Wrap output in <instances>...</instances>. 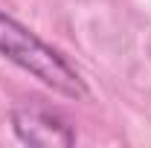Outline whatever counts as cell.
Returning a JSON list of instances; mask_svg holds the SVG:
<instances>
[{
  "label": "cell",
  "mask_w": 151,
  "mask_h": 148,
  "mask_svg": "<svg viewBox=\"0 0 151 148\" xmlns=\"http://www.w3.org/2000/svg\"><path fill=\"white\" fill-rule=\"evenodd\" d=\"M0 55L61 96H70V99L87 96V84L76 73L73 64L6 12H0Z\"/></svg>",
  "instance_id": "cell-1"
},
{
  "label": "cell",
  "mask_w": 151,
  "mask_h": 148,
  "mask_svg": "<svg viewBox=\"0 0 151 148\" xmlns=\"http://www.w3.org/2000/svg\"><path fill=\"white\" fill-rule=\"evenodd\" d=\"M12 128L20 142L26 145H73L76 131L64 122L58 113L44 108H15L12 111Z\"/></svg>",
  "instance_id": "cell-2"
}]
</instances>
